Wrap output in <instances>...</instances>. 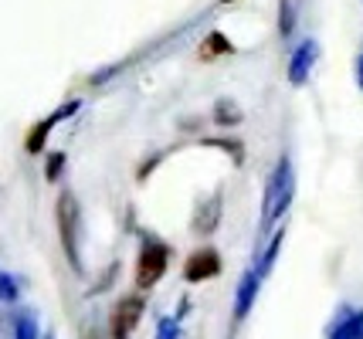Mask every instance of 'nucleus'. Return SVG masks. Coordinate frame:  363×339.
<instances>
[{
    "mask_svg": "<svg viewBox=\"0 0 363 339\" xmlns=\"http://www.w3.org/2000/svg\"><path fill=\"white\" fill-rule=\"evenodd\" d=\"M75 109H79V105H75V102H68V105H62V109H55L51 115H45V119H41V122H38V126H34V130L28 132V139H24L28 153H41V146H45L48 132L55 130V126H58L62 119H68V115L75 113Z\"/></svg>",
    "mask_w": 363,
    "mask_h": 339,
    "instance_id": "nucleus-7",
    "label": "nucleus"
},
{
    "mask_svg": "<svg viewBox=\"0 0 363 339\" xmlns=\"http://www.w3.org/2000/svg\"><path fill=\"white\" fill-rule=\"evenodd\" d=\"M214 119L224 122V126H238V122H241V113H238V105L231 98H224V102H218V109H214Z\"/></svg>",
    "mask_w": 363,
    "mask_h": 339,
    "instance_id": "nucleus-13",
    "label": "nucleus"
},
{
    "mask_svg": "<svg viewBox=\"0 0 363 339\" xmlns=\"http://www.w3.org/2000/svg\"><path fill=\"white\" fill-rule=\"evenodd\" d=\"M214 275H221V255H218L214 248H197V251L184 261V278L194 282V285L214 278Z\"/></svg>",
    "mask_w": 363,
    "mask_h": 339,
    "instance_id": "nucleus-5",
    "label": "nucleus"
},
{
    "mask_svg": "<svg viewBox=\"0 0 363 339\" xmlns=\"http://www.w3.org/2000/svg\"><path fill=\"white\" fill-rule=\"evenodd\" d=\"M157 339H180V319H177V316H170V319H160Z\"/></svg>",
    "mask_w": 363,
    "mask_h": 339,
    "instance_id": "nucleus-17",
    "label": "nucleus"
},
{
    "mask_svg": "<svg viewBox=\"0 0 363 339\" xmlns=\"http://www.w3.org/2000/svg\"><path fill=\"white\" fill-rule=\"evenodd\" d=\"M167 265H170V248L157 241V238H146L140 248V258H136V285L140 289H153L167 275Z\"/></svg>",
    "mask_w": 363,
    "mask_h": 339,
    "instance_id": "nucleus-3",
    "label": "nucleus"
},
{
    "mask_svg": "<svg viewBox=\"0 0 363 339\" xmlns=\"http://www.w3.org/2000/svg\"><path fill=\"white\" fill-rule=\"evenodd\" d=\"M296 28V7H292V0H282V17H279V34L289 38Z\"/></svg>",
    "mask_w": 363,
    "mask_h": 339,
    "instance_id": "nucleus-16",
    "label": "nucleus"
},
{
    "mask_svg": "<svg viewBox=\"0 0 363 339\" xmlns=\"http://www.w3.org/2000/svg\"><path fill=\"white\" fill-rule=\"evenodd\" d=\"M221 210H224L221 194L207 197L204 204L197 207V214H194V231H197V234H214L218 224H221Z\"/></svg>",
    "mask_w": 363,
    "mask_h": 339,
    "instance_id": "nucleus-8",
    "label": "nucleus"
},
{
    "mask_svg": "<svg viewBox=\"0 0 363 339\" xmlns=\"http://www.w3.org/2000/svg\"><path fill=\"white\" fill-rule=\"evenodd\" d=\"M221 4H235V0H221Z\"/></svg>",
    "mask_w": 363,
    "mask_h": 339,
    "instance_id": "nucleus-21",
    "label": "nucleus"
},
{
    "mask_svg": "<svg viewBox=\"0 0 363 339\" xmlns=\"http://www.w3.org/2000/svg\"><path fill=\"white\" fill-rule=\"evenodd\" d=\"M231 51H235V48H231V41H228L224 34H211L204 45H201V58H207V62H211L214 54H231Z\"/></svg>",
    "mask_w": 363,
    "mask_h": 339,
    "instance_id": "nucleus-12",
    "label": "nucleus"
},
{
    "mask_svg": "<svg viewBox=\"0 0 363 339\" xmlns=\"http://www.w3.org/2000/svg\"><path fill=\"white\" fill-rule=\"evenodd\" d=\"M279 244H282V231H279V234H275V241L269 244V251H265V255H262V261H258V268H255V272L262 275V278H265V275L272 272V265H275V255H279Z\"/></svg>",
    "mask_w": 363,
    "mask_h": 339,
    "instance_id": "nucleus-15",
    "label": "nucleus"
},
{
    "mask_svg": "<svg viewBox=\"0 0 363 339\" xmlns=\"http://www.w3.org/2000/svg\"><path fill=\"white\" fill-rule=\"evenodd\" d=\"M143 302L140 295H126V299H119L116 309H112V319H109V339H129L136 333V326L143 319Z\"/></svg>",
    "mask_w": 363,
    "mask_h": 339,
    "instance_id": "nucleus-4",
    "label": "nucleus"
},
{
    "mask_svg": "<svg viewBox=\"0 0 363 339\" xmlns=\"http://www.w3.org/2000/svg\"><path fill=\"white\" fill-rule=\"evenodd\" d=\"M316 54H319L316 41H302L299 48L292 51V62H289V81L292 85H306L309 81V71L316 65Z\"/></svg>",
    "mask_w": 363,
    "mask_h": 339,
    "instance_id": "nucleus-6",
    "label": "nucleus"
},
{
    "mask_svg": "<svg viewBox=\"0 0 363 339\" xmlns=\"http://www.w3.org/2000/svg\"><path fill=\"white\" fill-rule=\"evenodd\" d=\"M292 194H296V173H292V160H289V156H282V160L272 166L269 183H265V204H262V221H265V227H272L285 214V210H289Z\"/></svg>",
    "mask_w": 363,
    "mask_h": 339,
    "instance_id": "nucleus-1",
    "label": "nucleus"
},
{
    "mask_svg": "<svg viewBox=\"0 0 363 339\" xmlns=\"http://www.w3.org/2000/svg\"><path fill=\"white\" fill-rule=\"evenodd\" d=\"M207 146H224V149H228V153H231V156H235V163L241 160V146L238 143H228V139H204Z\"/></svg>",
    "mask_w": 363,
    "mask_h": 339,
    "instance_id": "nucleus-18",
    "label": "nucleus"
},
{
    "mask_svg": "<svg viewBox=\"0 0 363 339\" xmlns=\"http://www.w3.org/2000/svg\"><path fill=\"white\" fill-rule=\"evenodd\" d=\"M353 68H357V81H360V88H363V54L357 58V65H353Z\"/></svg>",
    "mask_w": 363,
    "mask_h": 339,
    "instance_id": "nucleus-20",
    "label": "nucleus"
},
{
    "mask_svg": "<svg viewBox=\"0 0 363 339\" xmlns=\"http://www.w3.org/2000/svg\"><path fill=\"white\" fill-rule=\"evenodd\" d=\"M62 163H65V156L62 153H55V156H48V180H55L58 173H62Z\"/></svg>",
    "mask_w": 363,
    "mask_h": 339,
    "instance_id": "nucleus-19",
    "label": "nucleus"
},
{
    "mask_svg": "<svg viewBox=\"0 0 363 339\" xmlns=\"http://www.w3.org/2000/svg\"><path fill=\"white\" fill-rule=\"evenodd\" d=\"M17 295H21V285H17L14 275L0 272V302H17Z\"/></svg>",
    "mask_w": 363,
    "mask_h": 339,
    "instance_id": "nucleus-14",
    "label": "nucleus"
},
{
    "mask_svg": "<svg viewBox=\"0 0 363 339\" xmlns=\"http://www.w3.org/2000/svg\"><path fill=\"white\" fill-rule=\"evenodd\" d=\"M48 339H55V336H48Z\"/></svg>",
    "mask_w": 363,
    "mask_h": 339,
    "instance_id": "nucleus-22",
    "label": "nucleus"
},
{
    "mask_svg": "<svg viewBox=\"0 0 363 339\" xmlns=\"http://www.w3.org/2000/svg\"><path fill=\"white\" fill-rule=\"evenodd\" d=\"M55 221H58V238H62V248L68 255V265L82 272V255H79V227H82V207L72 190H65L58 197V207H55Z\"/></svg>",
    "mask_w": 363,
    "mask_h": 339,
    "instance_id": "nucleus-2",
    "label": "nucleus"
},
{
    "mask_svg": "<svg viewBox=\"0 0 363 339\" xmlns=\"http://www.w3.org/2000/svg\"><path fill=\"white\" fill-rule=\"evenodd\" d=\"M330 339H363V312L343 309V316L330 329Z\"/></svg>",
    "mask_w": 363,
    "mask_h": 339,
    "instance_id": "nucleus-10",
    "label": "nucleus"
},
{
    "mask_svg": "<svg viewBox=\"0 0 363 339\" xmlns=\"http://www.w3.org/2000/svg\"><path fill=\"white\" fill-rule=\"evenodd\" d=\"M258 285H262V275L255 272H245V278L238 282V299H235V319H245L255 306V295H258Z\"/></svg>",
    "mask_w": 363,
    "mask_h": 339,
    "instance_id": "nucleus-9",
    "label": "nucleus"
},
{
    "mask_svg": "<svg viewBox=\"0 0 363 339\" xmlns=\"http://www.w3.org/2000/svg\"><path fill=\"white\" fill-rule=\"evenodd\" d=\"M14 339H38V316L34 312H17L14 316Z\"/></svg>",
    "mask_w": 363,
    "mask_h": 339,
    "instance_id": "nucleus-11",
    "label": "nucleus"
}]
</instances>
